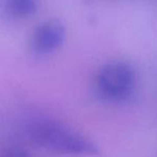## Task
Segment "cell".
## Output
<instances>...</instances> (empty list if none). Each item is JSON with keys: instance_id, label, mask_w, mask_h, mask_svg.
Returning <instances> with one entry per match:
<instances>
[{"instance_id": "cell-1", "label": "cell", "mask_w": 157, "mask_h": 157, "mask_svg": "<svg viewBox=\"0 0 157 157\" xmlns=\"http://www.w3.org/2000/svg\"><path fill=\"white\" fill-rule=\"evenodd\" d=\"M28 136L34 144L57 153L80 156L97 153V147L90 140L52 120L33 121L28 126Z\"/></svg>"}, {"instance_id": "cell-5", "label": "cell", "mask_w": 157, "mask_h": 157, "mask_svg": "<svg viewBox=\"0 0 157 157\" xmlns=\"http://www.w3.org/2000/svg\"><path fill=\"white\" fill-rule=\"evenodd\" d=\"M6 157H28V155L23 150H13V151L9 152Z\"/></svg>"}, {"instance_id": "cell-2", "label": "cell", "mask_w": 157, "mask_h": 157, "mask_svg": "<svg viewBox=\"0 0 157 157\" xmlns=\"http://www.w3.org/2000/svg\"><path fill=\"white\" fill-rule=\"evenodd\" d=\"M136 73L127 63H108L98 71L95 88L101 97L112 101L128 99L136 89Z\"/></svg>"}, {"instance_id": "cell-4", "label": "cell", "mask_w": 157, "mask_h": 157, "mask_svg": "<svg viewBox=\"0 0 157 157\" xmlns=\"http://www.w3.org/2000/svg\"><path fill=\"white\" fill-rule=\"evenodd\" d=\"M40 0H1V9L12 18H28L39 9Z\"/></svg>"}, {"instance_id": "cell-3", "label": "cell", "mask_w": 157, "mask_h": 157, "mask_svg": "<svg viewBox=\"0 0 157 157\" xmlns=\"http://www.w3.org/2000/svg\"><path fill=\"white\" fill-rule=\"evenodd\" d=\"M65 29L59 21H47L34 29L30 39V48L37 55H48L62 46Z\"/></svg>"}]
</instances>
